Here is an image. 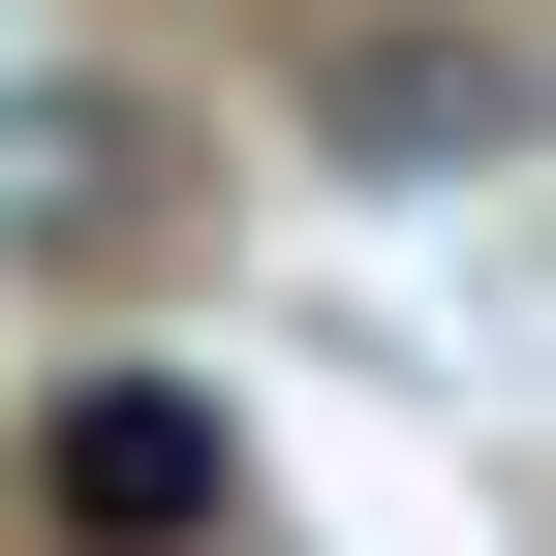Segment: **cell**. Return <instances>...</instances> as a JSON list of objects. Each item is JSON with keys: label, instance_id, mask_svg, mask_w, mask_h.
I'll return each mask as SVG.
<instances>
[{"label": "cell", "instance_id": "obj_3", "mask_svg": "<svg viewBox=\"0 0 556 556\" xmlns=\"http://www.w3.org/2000/svg\"><path fill=\"white\" fill-rule=\"evenodd\" d=\"M93 217H155V124L124 93H31L0 124V248H93Z\"/></svg>", "mask_w": 556, "mask_h": 556}, {"label": "cell", "instance_id": "obj_2", "mask_svg": "<svg viewBox=\"0 0 556 556\" xmlns=\"http://www.w3.org/2000/svg\"><path fill=\"white\" fill-rule=\"evenodd\" d=\"M31 526L62 556H217V402H186V371H93L31 433Z\"/></svg>", "mask_w": 556, "mask_h": 556}, {"label": "cell", "instance_id": "obj_1", "mask_svg": "<svg viewBox=\"0 0 556 556\" xmlns=\"http://www.w3.org/2000/svg\"><path fill=\"white\" fill-rule=\"evenodd\" d=\"M526 124H556L526 31H340V62H309V155H340V186H464V155H526Z\"/></svg>", "mask_w": 556, "mask_h": 556}]
</instances>
